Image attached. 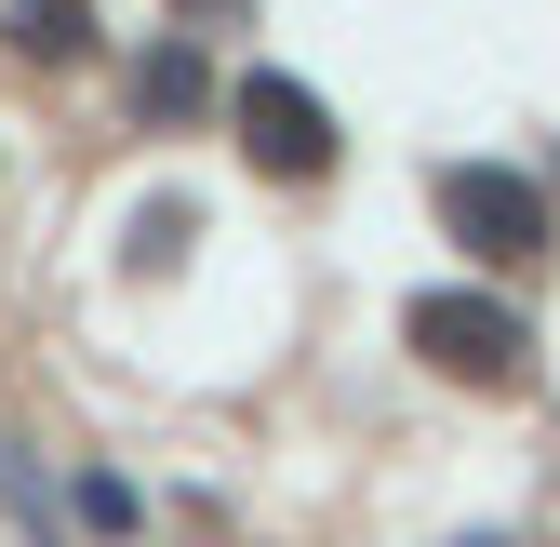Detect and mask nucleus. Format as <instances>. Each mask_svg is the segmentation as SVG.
<instances>
[{
    "label": "nucleus",
    "mask_w": 560,
    "mask_h": 547,
    "mask_svg": "<svg viewBox=\"0 0 560 547\" xmlns=\"http://www.w3.org/2000/svg\"><path fill=\"white\" fill-rule=\"evenodd\" d=\"M27 40H40V54H67V40H81V0H27Z\"/></svg>",
    "instance_id": "nucleus-1"
}]
</instances>
